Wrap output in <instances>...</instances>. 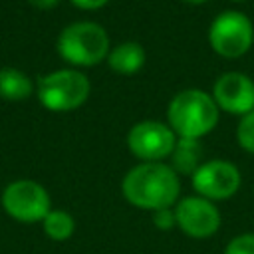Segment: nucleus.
<instances>
[{"label": "nucleus", "mask_w": 254, "mask_h": 254, "mask_svg": "<svg viewBox=\"0 0 254 254\" xmlns=\"http://www.w3.org/2000/svg\"><path fill=\"white\" fill-rule=\"evenodd\" d=\"M177 135L173 129L161 121H139L135 123L127 133V147L133 157H137L141 163H161L163 159L171 157Z\"/></svg>", "instance_id": "7"}, {"label": "nucleus", "mask_w": 254, "mask_h": 254, "mask_svg": "<svg viewBox=\"0 0 254 254\" xmlns=\"http://www.w3.org/2000/svg\"><path fill=\"white\" fill-rule=\"evenodd\" d=\"M151 222L157 230H163V232H169L177 226V218H175V208H161V210H155L151 212Z\"/></svg>", "instance_id": "17"}, {"label": "nucleus", "mask_w": 254, "mask_h": 254, "mask_svg": "<svg viewBox=\"0 0 254 254\" xmlns=\"http://www.w3.org/2000/svg\"><path fill=\"white\" fill-rule=\"evenodd\" d=\"M109 0H71L73 6L81 8V10H97L101 6H105Z\"/></svg>", "instance_id": "18"}, {"label": "nucleus", "mask_w": 254, "mask_h": 254, "mask_svg": "<svg viewBox=\"0 0 254 254\" xmlns=\"http://www.w3.org/2000/svg\"><path fill=\"white\" fill-rule=\"evenodd\" d=\"M173 208H175L177 228L185 236L194 240H204L214 236L222 224V216L216 202L202 198L198 194L179 198V202Z\"/></svg>", "instance_id": "9"}, {"label": "nucleus", "mask_w": 254, "mask_h": 254, "mask_svg": "<svg viewBox=\"0 0 254 254\" xmlns=\"http://www.w3.org/2000/svg\"><path fill=\"white\" fill-rule=\"evenodd\" d=\"M254 42V26L250 18L236 10L220 12L208 28L210 48L228 60L244 56Z\"/></svg>", "instance_id": "5"}, {"label": "nucleus", "mask_w": 254, "mask_h": 254, "mask_svg": "<svg viewBox=\"0 0 254 254\" xmlns=\"http://www.w3.org/2000/svg\"><path fill=\"white\" fill-rule=\"evenodd\" d=\"M4 210L20 222H42L52 210L48 190L36 181H14L2 192Z\"/></svg>", "instance_id": "6"}, {"label": "nucleus", "mask_w": 254, "mask_h": 254, "mask_svg": "<svg viewBox=\"0 0 254 254\" xmlns=\"http://www.w3.org/2000/svg\"><path fill=\"white\" fill-rule=\"evenodd\" d=\"M218 115L220 109L212 95L194 87L179 91L167 107L169 127L183 139H200L208 135L216 127Z\"/></svg>", "instance_id": "2"}, {"label": "nucleus", "mask_w": 254, "mask_h": 254, "mask_svg": "<svg viewBox=\"0 0 254 254\" xmlns=\"http://www.w3.org/2000/svg\"><path fill=\"white\" fill-rule=\"evenodd\" d=\"M32 6H36V8H42V10H48V8H54L60 0H28Z\"/></svg>", "instance_id": "19"}, {"label": "nucleus", "mask_w": 254, "mask_h": 254, "mask_svg": "<svg viewBox=\"0 0 254 254\" xmlns=\"http://www.w3.org/2000/svg\"><path fill=\"white\" fill-rule=\"evenodd\" d=\"M222 254H254V232H240L232 236Z\"/></svg>", "instance_id": "16"}, {"label": "nucleus", "mask_w": 254, "mask_h": 254, "mask_svg": "<svg viewBox=\"0 0 254 254\" xmlns=\"http://www.w3.org/2000/svg\"><path fill=\"white\" fill-rule=\"evenodd\" d=\"M44 232L48 238L56 240V242H64L67 238H71V234L75 232V220L67 210L62 208H52L46 218L42 220Z\"/></svg>", "instance_id": "14"}, {"label": "nucleus", "mask_w": 254, "mask_h": 254, "mask_svg": "<svg viewBox=\"0 0 254 254\" xmlns=\"http://www.w3.org/2000/svg\"><path fill=\"white\" fill-rule=\"evenodd\" d=\"M232 2H244V0H232Z\"/></svg>", "instance_id": "21"}, {"label": "nucleus", "mask_w": 254, "mask_h": 254, "mask_svg": "<svg viewBox=\"0 0 254 254\" xmlns=\"http://www.w3.org/2000/svg\"><path fill=\"white\" fill-rule=\"evenodd\" d=\"M89 79L77 69H58L40 79L38 97L50 111H71L89 95Z\"/></svg>", "instance_id": "4"}, {"label": "nucleus", "mask_w": 254, "mask_h": 254, "mask_svg": "<svg viewBox=\"0 0 254 254\" xmlns=\"http://www.w3.org/2000/svg\"><path fill=\"white\" fill-rule=\"evenodd\" d=\"M123 198L141 210L171 208L179 202L181 181L167 163H139L121 181Z\"/></svg>", "instance_id": "1"}, {"label": "nucleus", "mask_w": 254, "mask_h": 254, "mask_svg": "<svg viewBox=\"0 0 254 254\" xmlns=\"http://www.w3.org/2000/svg\"><path fill=\"white\" fill-rule=\"evenodd\" d=\"M32 93V81L26 73L12 69V67H4L0 69V97L8 99V101H20L30 97Z\"/></svg>", "instance_id": "13"}, {"label": "nucleus", "mask_w": 254, "mask_h": 254, "mask_svg": "<svg viewBox=\"0 0 254 254\" xmlns=\"http://www.w3.org/2000/svg\"><path fill=\"white\" fill-rule=\"evenodd\" d=\"M190 183L198 196L218 202L228 200L238 192L242 185V175L234 163L224 159H210L194 171Z\"/></svg>", "instance_id": "8"}, {"label": "nucleus", "mask_w": 254, "mask_h": 254, "mask_svg": "<svg viewBox=\"0 0 254 254\" xmlns=\"http://www.w3.org/2000/svg\"><path fill=\"white\" fill-rule=\"evenodd\" d=\"M107 64L121 75L137 73L145 65V50L139 42H123L107 54Z\"/></svg>", "instance_id": "11"}, {"label": "nucleus", "mask_w": 254, "mask_h": 254, "mask_svg": "<svg viewBox=\"0 0 254 254\" xmlns=\"http://www.w3.org/2000/svg\"><path fill=\"white\" fill-rule=\"evenodd\" d=\"M171 169L177 175L192 177L194 171L202 165V147L198 139H177V145L171 153Z\"/></svg>", "instance_id": "12"}, {"label": "nucleus", "mask_w": 254, "mask_h": 254, "mask_svg": "<svg viewBox=\"0 0 254 254\" xmlns=\"http://www.w3.org/2000/svg\"><path fill=\"white\" fill-rule=\"evenodd\" d=\"M183 2H187V4H204L208 0H183Z\"/></svg>", "instance_id": "20"}, {"label": "nucleus", "mask_w": 254, "mask_h": 254, "mask_svg": "<svg viewBox=\"0 0 254 254\" xmlns=\"http://www.w3.org/2000/svg\"><path fill=\"white\" fill-rule=\"evenodd\" d=\"M212 99L218 109L242 117L254 111V81L246 73L226 71L214 81Z\"/></svg>", "instance_id": "10"}, {"label": "nucleus", "mask_w": 254, "mask_h": 254, "mask_svg": "<svg viewBox=\"0 0 254 254\" xmlns=\"http://www.w3.org/2000/svg\"><path fill=\"white\" fill-rule=\"evenodd\" d=\"M58 54L73 65H95L109 54V36L95 22H75L62 30Z\"/></svg>", "instance_id": "3"}, {"label": "nucleus", "mask_w": 254, "mask_h": 254, "mask_svg": "<svg viewBox=\"0 0 254 254\" xmlns=\"http://www.w3.org/2000/svg\"><path fill=\"white\" fill-rule=\"evenodd\" d=\"M236 141L246 153L254 155V111L240 117L236 127Z\"/></svg>", "instance_id": "15"}]
</instances>
